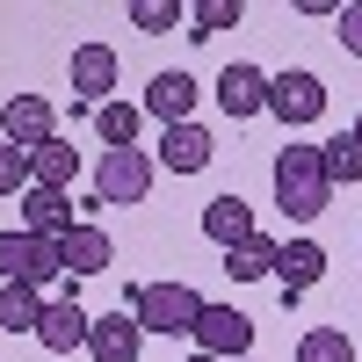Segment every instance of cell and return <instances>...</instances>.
Here are the masks:
<instances>
[{"instance_id":"1","label":"cell","mask_w":362,"mask_h":362,"mask_svg":"<svg viewBox=\"0 0 362 362\" xmlns=\"http://www.w3.org/2000/svg\"><path fill=\"white\" fill-rule=\"evenodd\" d=\"M276 203L297 225H312L319 210L334 203V181H326V167H319V145H283L276 153Z\"/></svg>"},{"instance_id":"2","label":"cell","mask_w":362,"mask_h":362,"mask_svg":"<svg viewBox=\"0 0 362 362\" xmlns=\"http://www.w3.org/2000/svg\"><path fill=\"white\" fill-rule=\"evenodd\" d=\"M131 319H138V334H196L203 297L189 283H138L131 290Z\"/></svg>"},{"instance_id":"3","label":"cell","mask_w":362,"mask_h":362,"mask_svg":"<svg viewBox=\"0 0 362 362\" xmlns=\"http://www.w3.org/2000/svg\"><path fill=\"white\" fill-rule=\"evenodd\" d=\"M268 116H283L290 131L319 124V116H326V80H319V73H305V66L276 73V80H268Z\"/></svg>"},{"instance_id":"4","label":"cell","mask_w":362,"mask_h":362,"mask_svg":"<svg viewBox=\"0 0 362 362\" xmlns=\"http://www.w3.org/2000/svg\"><path fill=\"white\" fill-rule=\"evenodd\" d=\"M145 189H153V153H138V145H124V153H102L95 167V203H145Z\"/></svg>"},{"instance_id":"5","label":"cell","mask_w":362,"mask_h":362,"mask_svg":"<svg viewBox=\"0 0 362 362\" xmlns=\"http://www.w3.org/2000/svg\"><path fill=\"white\" fill-rule=\"evenodd\" d=\"M0 283H58V239L37 232H0Z\"/></svg>"},{"instance_id":"6","label":"cell","mask_w":362,"mask_h":362,"mask_svg":"<svg viewBox=\"0 0 362 362\" xmlns=\"http://www.w3.org/2000/svg\"><path fill=\"white\" fill-rule=\"evenodd\" d=\"M247 348H254V319H247V312H232V305H203V319H196V355L239 362Z\"/></svg>"},{"instance_id":"7","label":"cell","mask_w":362,"mask_h":362,"mask_svg":"<svg viewBox=\"0 0 362 362\" xmlns=\"http://www.w3.org/2000/svg\"><path fill=\"white\" fill-rule=\"evenodd\" d=\"M268 276H276V290L297 305V297H305V290L326 276V247H319V239H283V247H276V268H268Z\"/></svg>"},{"instance_id":"8","label":"cell","mask_w":362,"mask_h":362,"mask_svg":"<svg viewBox=\"0 0 362 362\" xmlns=\"http://www.w3.org/2000/svg\"><path fill=\"white\" fill-rule=\"evenodd\" d=\"M0 138L22 145V153H37L44 138H58V109H51L44 95H15L8 109H0Z\"/></svg>"},{"instance_id":"9","label":"cell","mask_w":362,"mask_h":362,"mask_svg":"<svg viewBox=\"0 0 362 362\" xmlns=\"http://www.w3.org/2000/svg\"><path fill=\"white\" fill-rule=\"evenodd\" d=\"M73 95H80L87 109L116 102V51H109V44H80V51H73Z\"/></svg>"},{"instance_id":"10","label":"cell","mask_w":362,"mask_h":362,"mask_svg":"<svg viewBox=\"0 0 362 362\" xmlns=\"http://www.w3.org/2000/svg\"><path fill=\"white\" fill-rule=\"evenodd\" d=\"M73 196L66 189H22V232H37V239H66L80 218H73Z\"/></svg>"},{"instance_id":"11","label":"cell","mask_w":362,"mask_h":362,"mask_svg":"<svg viewBox=\"0 0 362 362\" xmlns=\"http://www.w3.org/2000/svg\"><path fill=\"white\" fill-rule=\"evenodd\" d=\"M218 109L232 116V124L261 116V109H268V73H261V66H225V73H218Z\"/></svg>"},{"instance_id":"12","label":"cell","mask_w":362,"mask_h":362,"mask_svg":"<svg viewBox=\"0 0 362 362\" xmlns=\"http://www.w3.org/2000/svg\"><path fill=\"white\" fill-rule=\"evenodd\" d=\"M210 131L203 124H174V131H160V153H153V167H167V174H203L210 167Z\"/></svg>"},{"instance_id":"13","label":"cell","mask_w":362,"mask_h":362,"mask_svg":"<svg viewBox=\"0 0 362 362\" xmlns=\"http://www.w3.org/2000/svg\"><path fill=\"white\" fill-rule=\"evenodd\" d=\"M138 348H145V334H138L131 312L87 319V355H95V362H138Z\"/></svg>"},{"instance_id":"14","label":"cell","mask_w":362,"mask_h":362,"mask_svg":"<svg viewBox=\"0 0 362 362\" xmlns=\"http://www.w3.org/2000/svg\"><path fill=\"white\" fill-rule=\"evenodd\" d=\"M109 261H116V247H109L102 225H73L66 239H58V268H66V276H102Z\"/></svg>"},{"instance_id":"15","label":"cell","mask_w":362,"mask_h":362,"mask_svg":"<svg viewBox=\"0 0 362 362\" xmlns=\"http://www.w3.org/2000/svg\"><path fill=\"white\" fill-rule=\"evenodd\" d=\"M203 239L210 247H239V239H254V203H239V196H210L203 203Z\"/></svg>"},{"instance_id":"16","label":"cell","mask_w":362,"mask_h":362,"mask_svg":"<svg viewBox=\"0 0 362 362\" xmlns=\"http://www.w3.org/2000/svg\"><path fill=\"white\" fill-rule=\"evenodd\" d=\"M37 341H44L51 355H73V348H87V312L73 305V297L44 305V319H37Z\"/></svg>"},{"instance_id":"17","label":"cell","mask_w":362,"mask_h":362,"mask_svg":"<svg viewBox=\"0 0 362 362\" xmlns=\"http://www.w3.org/2000/svg\"><path fill=\"white\" fill-rule=\"evenodd\" d=\"M189 109H196V80L189 73H160L153 87H145V116H160V124H189Z\"/></svg>"},{"instance_id":"18","label":"cell","mask_w":362,"mask_h":362,"mask_svg":"<svg viewBox=\"0 0 362 362\" xmlns=\"http://www.w3.org/2000/svg\"><path fill=\"white\" fill-rule=\"evenodd\" d=\"M73 174H80V153L66 138H44L37 153H29V189H66Z\"/></svg>"},{"instance_id":"19","label":"cell","mask_w":362,"mask_h":362,"mask_svg":"<svg viewBox=\"0 0 362 362\" xmlns=\"http://www.w3.org/2000/svg\"><path fill=\"white\" fill-rule=\"evenodd\" d=\"M37 319H44L37 283H0V334H37Z\"/></svg>"},{"instance_id":"20","label":"cell","mask_w":362,"mask_h":362,"mask_svg":"<svg viewBox=\"0 0 362 362\" xmlns=\"http://www.w3.org/2000/svg\"><path fill=\"white\" fill-rule=\"evenodd\" d=\"M319 167H326V181H334V189H341V181L355 189V181H362V138H355V131H334V138L319 145Z\"/></svg>"},{"instance_id":"21","label":"cell","mask_w":362,"mask_h":362,"mask_svg":"<svg viewBox=\"0 0 362 362\" xmlns=\"http://www.w3.org/2000/svg\"><path fill=\"white\" fill-rule=\"evenodd\" d=\"M268 268H276V239H261V232L239 239V247L225 254V276H232V283H261Z\"/></svg>"},{"instance_id":"22","label":"cell","mask_w":362,"mask_h":362,"mask_svg":"<svg viewBox=\"0 0 362 362\" xmlns=\"http://www.w3.org/2000/svg\"><path fill=\"white\" fill-rule=\"evenodd\" d=\"M297 362H362V348L341 334V326H312V334L297 341Z\"/></svg>"},{"instance_id":"23","label":"cell","mask_w":362,"mask_h":362,"mask_svg":"<svg viewBox=\"0 0 362 362\" xmlns=\"http://www.w3.org/2000/svg\"><path fill=\"white\" fill-rule=\"evenodd\" d=\"M138 124H145V109H131V102H102V109H95V131L109 138V153L138 145Z\"/></svg>"},{"instance_id":"24","label":"cell","mask_w":362,"mask_h":362,"mask_svg":"<svg viewBox=\"0 0 362 362\" xmlns=\"http://www.w3.org/2000/svg\"><path fill=\"white\" fill-rule=\"evenodd\" d=\"M189 22V8L181 0H131V29H145V37H167V29Z\"/></svg>"},{"instance_id":"25","label":"cell","mask_w":362,"mask_h":362,"mask_svg":"<svg viewBox=\"0 0 362 362\" xmlns=\"http://www.w3.org/2000/svg\"><path fill=\"white\" fill-rule=\"evenodd\" d=\"M239 22H247L239 0H196L189 8V37H218V29H239Z\"/></svg>"},{"instance_id":"26","label":"cell","mask_w":362,"mask_h":362,"mask_svg":"<svg viewBox=\"0 0 362 362\" xmlns=\"http://www.w3.org/2000/svg\"><path fill=\"white\" fill-rule=\"evenodd\" d=\"M22 189H29V153L0 138V196H22Z\"/></svg>"},{"instance_id":"27","label":"cell","mask_w":362,"mask_h":362,"mask_svg":"<svg viewBox=\"0 0 362 362\" xmlns=\"http://www.w3.org/2000/svg\"><path fill=\"white\" fill-rule=\"evenodd\" d=\"M334 29H341V51H355V58H362V0H348V8L334 15Z\"/></svg>"},{"instance_id":"28","label":"cell","mask_w":362,"mask_h":362,"mask_svg":"<svg viewBox=\"0 0 362 362\" xmlns=\"http://www.w3.org/2000/svg\"><path fill=\"white\" fill-rule=\"evenodd\" d=\"M348 131H355V138H362V116H355V124H348Z\"/></svg>"},{"instance_id":"29","label":"cell","mask_w":362,"mask_h":362,"mask_svg":"<svg viewBox=\"0 0 362 362\" xmlns=\"http://www.w3.org/2000/svg\"><path fill=\"white\" fill-rule=\"evenodd\" d=\"M189 362H218V355H189Z\"/></svg>"},{"instance_id":"30","label":"cell","mask_w":362,"mask_h":362,"mask_svg":"<svg viewBox=\"0 0 362 362\" xmlns=\"http://www.w3.org/2000/svg\"><path fill=\"white\" fill-rule=\"evenodd\" d=\"M239 362H254V355H239Z\"/></svg>"}]
</instances>
